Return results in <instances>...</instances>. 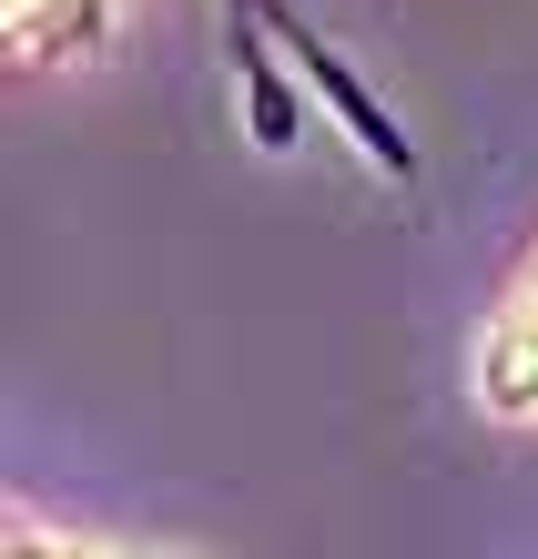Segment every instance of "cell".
Returning <instances> with one entry per match:
<instances>
[{
  "label": "cell",
  "instance_id": "6da1fadb",
  "mask_svg": "<svg viewBox=\"0 0 538 559\" xmlns=\"http://www.w3.org/2000/svg\"><path fill=\"white\" fill-rule=\"evenodd\" d=\"M478 397H488L498 417H538V265L518 275L509 316H498L488 346H478Z\"/></svg>",
  "mask_w": 538,
  "mask_h": 559
}]
</instances>
